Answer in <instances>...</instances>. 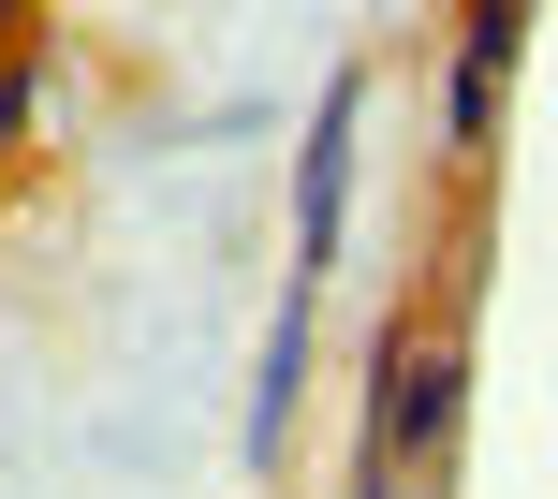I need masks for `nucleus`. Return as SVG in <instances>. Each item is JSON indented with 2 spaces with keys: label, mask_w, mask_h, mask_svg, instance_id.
Returning <instances> with one entry per match:
<instances>
[{
  "label": "nucleus",
  "mask_w": 558,
  "mask_h": 499,
  "mask_svg": "<svg viewBox=\"0 0 558 499\" xmlns=\"http://www.w3.org/2000/svg\"><path fill=\"white\" fill-rule=\"evenodd\" d=\"M456 412H471V353H456V338H397V324H383V382H367L353 499H383L397 471H426V455L456 441Z\"/></svg>",
  "instance_id": "1"
},
{
  "label": "nucleus",
  "mask_w": 558,
  "mask_h": 499,
  "mask_svg": "<svg viewBox=\"0 0 558 499\" xmlns=\"http://www.w3.org/2000/svg\"><path fill=\"white\" fill-rule=\"evenodd\" d=\"M353 147H367V74H324L308 147H294V279L308 294H324L338 249H353Z\"/></svg>",
  "instance_id": "2"
},
{
  "label": "nucleus",
  "mask_w": 558,
  "mask_h": 499,
  "mask_svg": "<svg viewBox=\"0 0 558 499\" xmlns=\"http://www.w3.org/2000/svg\"><path fill=\"white\" fill-rule=\"evenodd\" d=\"M514 59H530V0H471V15H456V74H441V147H456V162H485V147H500Z\"/></svg>",
  "instance_id": "3"
},
{
  "label": "nucleus",
  "mask_w": 558,
  "mask_h": 499,
  "mask_svg": "<svg viewBox=\"0 0 558 499\" xmlns=\"http://www.w3.org/2000/svg\"><path fill=\"white\" fill-rule=\"evenodd\" d=\"M294 412H308V279L279 294V324H265V353H251V471H279Z\"/></svg>",
  "instance_id": "4"
},
{
  "label": "nucleus",
  "mask_w": 558,
  "mask_h": 499,
  "mask_svg": "<svg viewBox=\"0 0 558 499\" xmlns=\"http://www.w3.org/2000/svg\"><path fill=\"white\" fill-rule=\"evenodd\" d=\"M29 104H45V59H15V45H0V147L29 133Z\"/></svg>",
  "instance_id": "5"
}]
</instances>
